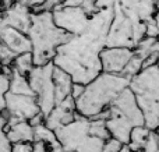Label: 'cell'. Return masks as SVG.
Returning <instances> with one entry per match:
<instances>
[{"label": "cell", "mask_w": 159, "mask_h": 152, "mask_svg": "<svg viewBox=\"0 0 159 152\" xmlns=\"http://www.w3.org/2000/svg\"><path fill=\"white\" fill-rule=\"evenodd\" d=\"M55 24L69 35H80L85 31L91 14L80 6L61 4L52 11Z\"/></svg>", "instance_id": "8"}, {"label": "cell", "mask_w": 159, "mask_h": 152, "mask_svg": "<svg viewBox=\"0 0 159 152\" xmlns=\"http://www.w3.org/2000/svg\"><path fill=\"white\" fill-rule=\"evenodd\" d=\"M106 127L113 138L119 140L124 145L129 144L130 133L137 126H144V114L138 106L130 87L124 88L106 110Z\"/></svg>", "instance_id": "4"}, {"label": "cell", "mask_w": 159, "mask_h": 152, "mask_svg": "<svg viewBox=\"0 0 159 152\" xmlns=\"http://www.w3.org/2000/svg\"><path fill=\"white\" fill-rule=\"evenodd\" d=\"M56 137L64 152H102L105 140L91 134V119L77 114L73 122L59 126Z\"/></svg>", "instance_id": "6"}, {"label": "cell", "mask_w": 159, "mask_h": 152, "mask_svg": "<svg viewBox=\"0 0 159 152\" xmlns=\"http://www.w3.org/2000/svg\"><path fill=\"white\" fill-rule=\"evenodd\" d=\"M129 87L143 110L145 126L157 130L159 126V64L144 67L130 78Z\"/></svg>", "instance_id": "5"}, {"label": "cell", "mask_w": 159, "mask_h": 152, "mask_svg": "<svg viewBox=\"0 0 159 152\" xmlns=\"http://www.w3.org/2000/svg\"><path fill=\"white\" fill-rule=\"evenodd\" d=\"M6 134H7V138L11 144L20 141L34 142V126L30 123V120H18L13 119V117H7Z\"/></svg>", "instance_id": "14"}, {"label": "cell", "mask_w": 159, "mask_h": 152, "mask_svg": "<svg viewBox=\"0 0 159 152\" xmlns=\"http://www.w3.org/2000/svg\"><path fill=\"white\" fill-rule=\"evenodd\" d=\"M151 131H152L151 128H148L145 124L144 126H137V127H134L131 130V133H130L129 144H126V145H129L133 151L140 152L144 148V145H145V142H147V140H148Z\"/></svg>", "instance_id": "16"}, {"label": "cell", "mask_w": 159, "mask_h": 152, "mask_svg": "<svg viewBox=\"0 0 159 152\" xmlns=\"http://www.w3.org/2000/svg\"><path fill=\"white\" fill-rule=\"evenodd\" d=\"M123 145H124L123 142H120L119 140L110 137V138H107L106 141H105L103 148H102V152H120Z\"/></svg>", "instance_id": "20"}, {"label": "cell", "mask_w": 159, "mask_h": 152, "mask_svg": "<svg viewBox=\"0 0 159 152\" xmlns=\"http://www.w3.org/2000/svg\"><path fill=\"white\" fill-rule=\"evenodd\" d=\"M116 6L133 21L147 22L157 11L155 0H116Z\"/></svg>", "instance_id": "11"}, {"label": "cell", "mask_w": 159, "mask_h": 152, "mask_svg": "<svg viewBox=\"0 0 159 152\" xmlns=\"http://www.w3.org/2000/svg\"><path fill=\"white\" fill-rule=\"evenodd\" d=\"M35 66L34 64V59H32V53L27 52V53H21V55L16 56V59L13 60V67L14 70H17L18 73L24 75H28V73L32 70V67Z\"/></svg>", "instance_id": "17"}, {"label": "cell", "mask_w": 159, "mask_h": 152, "mask_svg": "<svg viewBox=\"0 0 159 152\" xmlns=\"http://www.w3.org/2000/svg\"><path fill=\"white\" fill-rule=\"evenodd\" d=\"M0 41L16 56L32 50V45H31V39L28 34L22 32L11 25L0 24Z\"/></svg>", "instance_id": "12"}, {"label": "cell", "mask_w": 159, "mask_h": 152, "mask_svg": "<svg viewBox=\"0 0 159 152\" xmlns=\"http://www.w3.org/2000/svg\"><path fill=\"white\" fill-rule=\"evenodd\" d=\"M3 113L7 117L18 120H32L41 114L35 94H14L7 91L6 94V109Z\"/></svg>", "instance_id": "9"}, {"label": "cell", "mask_w": 159, "mask_h": 152, "mask_svg": "<svg viewBox=\"0 0 159 152\" xmlns=\"http://www.w3.org/2000/svg\"><path fill=\"white\" fill-rule=\"evenodd\" d=\"M155 131H157V133H158V136H159V126H158V128H157V130H155Z\"/></svg>", "instance_id": "25"}, {"label": "cell", "mask_w": 159, "mask_h": 152, "mask_svg": "<svg viewBox=\"0 0 159 152\" xmlns=\"http://www.w3.org/2000/svg\"><path fill=\"white\" fill-rule=\"evenodd\" d=\"M53 67H55L53 61L43 64V66H34L27 75L43 117L48 116L50 110L56 106Z\"/></svg>", "instance_id": "7"}, {"label": "cell", "mask_w": 159, "mask_h": 152, "mask_svg": "<svg viewBox=\"0 0 159 152\" xmlns=\"http://www.w3.org/2000/svg\"><path fill=\"white\" fill-rule=\"evenodd\" d=\"M64 3V0H45L41 6H38L36 8H34L32 11H55L59 6H61Z\"/></svg>", "instance_id": "21"}, {"label": "cell", "mask_w": 159, "mask_h": 152, "mask_svg": "<svg viewBox=\"0 0 159 152\" xmlns=\"http://www.w3.org/2000/svg\"><path fill=\"white\" fill-rule=\"evenodd\" d=\"M129 84L130 78L127 75L102 71L84 87L82 94L75 99V110L87 119L101 117Z\"/></svg>", "instance_id": "2"}, {"label": "cell", "mask_w": 159, "mask_h": 152, "mask_svg": "<svg viewBox=\"0 0 159 152\" xmlns=\"http://www.w3.org/2000/svg\"><path fill=\"white\" fill-rule=\"evenodd\" d=\"M106 46V38L85 29L80 35H70L56 50L53 64L69 73L74 83L84 84L102 73L101 52Z\"/></svg>", "instance_id": "1"}, {"label": "cell", "mask_w": 159, "mask_h": 152, "mask_svg": "<svg viewBox=\"0 0 159 152\" xmlns=\"http://www.w3.org/2000/svg\"><path fill=\"white\" fill-rule=\"evenodd\" d=\"M120 152H135V151H133L129 145H123V147H121V150H120Z\"/></svg>", "instance_id": "23"}, {"label": "cell", "mask_w": 159, "mask_h": 152, "mask_svg": "<svg viewBox=\"0 0 159 152\" xmlns=\"http://www.w3.org/2000/svg\"><path fill=\"white\" fill-rule=\"evenodd\" d=\"M27 34L32 45L31 53L35 66H43L53 61L57 47L70 38L69 34L55 24L52 11H32Z\"/></svg>", "instance_id": "3"}, {"label": "cell", "mask_w": 159, "mask_h": 152, "mask_svg": "<svg viewBox=\"0 0 159 152\" xmlns=\"http://www.w3.org/2000/svg\"><path fill=\"white\" fill-rule=\"evenodd\" d=\"M34 142L30 141H20L11 144V152H32Z\"/></svg>", "instance_id": "22"}, {"label": "cell", "mask_w": 159, "mask_h": 152, "mask_svg": "<svg viewBox=\"0 0 159 152\" xmlns=\"http://www.w3.org/2000/svg\"><path fill=\"white\" fill-rule=\"evenodd\" d=\"M134 55V49L123 46H105L101 52L102 71L123 74L130 59Z\"/></svg>", "instance_id": "10"}, {"label": "cell", "mask_w": 159, "mask_h": 152, "mask_svg": "<svg viewBox=\"0 0 159 152\" xmlns=\"http://www.w3.org/2000/svg\"><path fill=\"white\" fill-rule=\"evenodd\" d=\"M6 123H7L6 114H0V152H11V142L8 141L6 134Z\"/></svg>", "instance_id": "19"}, {"label": "cell", "mask_w": 159, "mask_h": 152, "mask_svg": "<svg viewBox=\"0 0 159 152\" xmlns=\"http://www.w3.org/2000/svg\"><path fill=\"white\" fill-rule=\"evenodd\" d=\"M77 110H75V99L70 95L64 101L55 106L50 110L48 116L43 117V123L52 130H56L59 126L67 124V123L73 122L77 117Z\"/></svg>", "instance_id": "13"}, {"label": "cell", "mask_w": 159, "mask_h": 152, "mask_svg": "<svg viewBox=\"0 0 159 152\" xmlns=\"http://www.w3.org/2000/svg\"><path fill=\"white\" fill-rule=\"evenodd\" d=\"M3 7V0H0V8Z\"/></svg>", "instance_id": "24"}, {"label": "cell", "mask_w": 159, "mask_h": 152, "mask_svg": "<svg viewBox=\"0 0 159 152\" xmlns=\"http://www.w3.org/2000/svg\"><path fill=\"white\" fill-rule=\"evenodd\" d=\"M53 83H55V96L56 105H57L71 95V88L74 81L70 77L69 73H66L60 67L55 66L53 67Z\"/></svg>", "instance_id": "15"}, {"label": "cell", "mask_w": 159, "mask_h": 152, "mask_svg": "<svg viewBox=\"0 0 159 152\" xmlns=\"http://www.w3.org/2000/svg\"><path fill=\"white\" fill-rule=\"evenodd\" d=\"M10 85V74L4 71L0 66V114H3L6 109V94Z\"/></svg>", "instance_id": "18"}]
</instances>
